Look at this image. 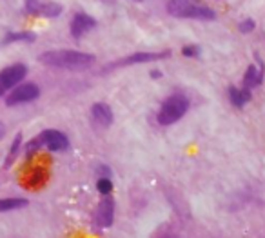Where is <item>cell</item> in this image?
Here are the masks:
<instances>
[{
	"mask_svg": "<svg viewBox=\"0 0 265 238\" xmlns=\"http://www.w3.org/2000/svg\"><path fill=\"white\" fill-rule=\"evenodd\" d=\"M42 64L49 65V67H57V70H71V71H80L87 70L95 64V56L89 53H80V51H71V49H58V51H48L40 55L39 58Z\"/></svg>",
	"mask_w": 265,
	"mask_h": 238,
	"instance_id": "cell-1",
	"label": "cell"
},
{
	"mask_svg": "<svg viewBox=\"0 0 265 238\" xmlns=\"http://www.w3.org/2000/svg\"><path fill=\"white\" fill-rule=\"evenodd\" d=\"M167 13L180 18H198V20H213L216 17L211 8L195 4L193 0H169Z\"/></svg>",
	"mask_w": 265,
	"mask_h": 238,
	"instance_id": "cell-2",
	"label": "cell"
},
{
	"mask_svg": "<svg viewBox=\"0 0 265 238\" xmlns=\"http://www.w3.org/2000/svg\"><path fill=\"white\" fill-rule=\"evenodd\" d=\"M189 109V100H187L185 95H171L169 98L164 100V104H162L160 111L157 115V120L158 124L162 126H171L174 122H178L180 118L183 117Z\"/></svg>",
	"mask_w": 265,
	"mask_h": 238,
	"instance_id": "cell-3",
	"label": "cell"
},
{
	"mask_svg": "<svg viewBox=\"0 0 265 238\" xmlns=\"http://www.w3.org/2000/svg\"><path fill=\"white\" fill-rule=\"evenodd\" d=\"M49 177V169L46 164L39 162V164H33L27 171H24L22 175V186L26 189H39L46 184Z\"/></svg>",
	"mask_w": 265,
	"mask_h": 238,
	"instance_id": "cell-4",
	"label": "cell"
},
{
	"mask_svg": "<svg viewBox=\"0 0 265 238\" xmlns=\"http://www.w3.org/2000/svg\"><path fill=\"white\" fill-rule=\"evenodd\" d=\"M40 89L36 84L27 82V84H20L9 93L8 98H6V104L8 106H18V104H26V102H31V100L39 98Z\"/></svg>",
	"mask_w": 265,
	"mask_h": 238,
	"instance_id": "cell-5",
	"label": "cell"
},
{
	"mask_svg": "<svg viewBox=\"0 0 265 238\" xmlns=\"http://www.w3.org/2000/svg\"><path fill=\"white\" fill-rule=\"evenodd\" d=\"M169 55H171V51H160V53L140 51V53H135V55H131V56H126V58H122V60L109 64L107 70H113V67H124V65H135V64H145V62L162 60V58H167Z\"/></svg>",
	"mask_w": 265,
	"mask_h": 238,
	"instance_id": "cell-6",
	"label": "cell"
},
{
	"mask_svg": "<svg viewBox=\"0 0 265 238\" xmlns=\"http://www.w3.org/2000/svg\"><path fill=\"white\" fill-rule=\"evenodd\" d=\"M27 75V67L24 64H13L6 67L2 73H0V82L6 89H11L13 86H18V84L26 78Z\"/></svg>",
	"mask_w": 265,
	"mask_h": 238,
	"instance_id": "cell-7",
	"label": "cell"
},
{
	"mask_svg": "<svg viewBox=\"0 0 265 238\" xmlns=\"http://www.w3.org/2000/svg\"><path fill=\"white\" fill-rule=\"evenodd\" d=\"M42 134V140H44V146L48 147L49 151H65L67 147H69V140H67V137H65L64 133H60V131L57 129H48L44 131Z\"/></svg>",
	"mask_w": 265,
	"mask_h": 238,
	"instance_id": "cell-8",
	"label": "cell"
},
{
	"mask_svg": "<svg viewBox=\"0 0 265 238\" xmlns=\"http://www.w3.org/2000/svg\"><path fill=\"white\" fill-rule=\"evenodd\" d=\"M113 217H115V202L113 198H104L100 202V206L96 208L95 213V224L98 227H111L113 224Z\"/></svg>",
	"mask_w": 265,
	"mask_h": 238,
	"instance_id": "cell-9",
	"label": "cell"
},
{
	"mask_svg": "<svg viewBox=\"0 0 265 238\" xmlns=\"http://www.w3.org/2000/svg\"><path fill=\"white\" fill-rule=\"evenodd\" d=\"M95 24L96 22L93 17H89V15L86 13H77L73 22H71V35H73L74 39H80V37L86 35L89 29H93Z\"/></svg>",
	"mask_w": 265,
	"mask_h": 238,
	"instance_id": "cell-10",
	"label": "cell"
},
{
	"mask_svg": "<svg viewBox=\"0 0 265 238\" xmlns=\"http://www.w3.org/2000/svg\"><path fill=\"white\" fill-rule=\"evenodd\" d=\"M263 73H265V67L263 64H261V60H258V65H249L244 77V87L252 89V87L260 86L261 80H263Z\"/></svg>",
	"mask_w": 265,
	"mask_h": 238,
	"instance_id": "cell-11",
	"label": "cell"
},
{
	"mask_svg": "<svg viewBox=\"0 0 265 238\" xmlns=\"http://www.w3.org/2000/svg\"><path fill=\"white\" fill-rule=\"evenodd\" d=\"M91 115L95 124H98L100 127H109L111 122H113V111H111V108H109L107 104H102V102L93 106Z\"/></svg>",
	"mask_w": 265,
	"mask_h": 238,
	"instance_id": "cell-12",
	"label": "cell"
},
{
	"mask_svg": "<svg viewBox=\"0 0 265 238\" xmlns=\"http://www.w3.org/2000/svg\"><path fill=\"white\" fill-rule=\"evenodd\" d=\"M229 98L231 102L236 106V108H244L251 100V89L244 87V89H238V87H231L229 89Z\"/></svg>",
	"mask_w": 265,
	"mask_h": 238,
	"instance_id": "cell-13",
	"label": "cell"
},
{
	"mask_svg": "<svg viewBox=\"0 0 265 238\" xmlns=\"http://www.w3.org/2000/svg\"><path fill=\"white\" fill-rule=\"evenodd\" d=\"M26 198H2L0 200V211H13V209L26 208Z\"/></svg>",
	"mask_w": 265,
	"mask_h": 238,
	"instance_id": "cell-14",
	"label": "cell"
},
{
	"mask_svg": "<svg viewBox=\"0 0 265 238\" xmlns=\"http://www.w3.org/2000/svg\"><path fill=\"white\" fill-rule=\"evenodd\" d=\"M20 144H22V134L18 133L17 137H15V140H13V144H11V147H9V153H8V156H6V167H9V165L13 164V160H15V156H17V153H18V149H20Z\"/></svg>",
	"mask_w": 265,
	"mask_h": 238,
	"instance_id": "cell-15",
	"label": "cell"
},
{
	"mask_svg": "<svg viewBox=\"0 0 265 238\" xmlns=\"http://www.w3.org/2000/svg\"><path fill=\"white\" fill-rule=\"evenodd\" d=\"M31 40H35V35H33V33H26V31H22V33H9V35L4 39V44H11V42H31Z\"/></svg>",
	"mask_w": 265,
	"mask_h": 238,
	"instance_id": "cell-16",
	"label": "cell"
},
{
	"mask_svg": "<svg viewBox=\"0 0 265 238\" xmlns=\"http://www.w3.org/2000/svg\"><path fill=\"white\" fill-rule=\"evenodd\" d=\"M60 13H62L60 4H42V9H40V15H42V17H48V18L57 17V15H60Z\"/></svg>",
	"mask_w": 265,
	"mask_h": 238,
	"instance_id": "cell-17",
	"label": "cell"
},
{
	"mask_svg": "<svg viewBox=\"0 0 265 238\" xmlns=\"http://www.w3.org/2000/svg\"><path fill=\"white\" fill-rule=\"evenodd\" d=\"M96 189L100 191L102 195H109V193L113 191V182H111L107 177H102L100 180L96 182Z\"/></svg>",
	"mask_w": 265,
	"mask_h": 238,
	"instance_id": "cell-18",
	"label": "cell"
},
{
	"mask_svg": "<svg viewBox=\"0 0 265 238\" xmlns=\"http://www.w3.org/2000/svg\"><path fill=\"white\" fill-rule=\"evenodd\" d=\"M40 9H42V4H40L39 0H27L26 2V13L40 15Z\"/></svg>",
	"mask_w": 265,
	"mask_h": 238,
	"instance_id": "cell-19",
	"label": "cell"
},
{
	"mask_svg": "<svg viewBox=\"0 0 265 238\" xmlns=\"http://www.w3.org/2000/svg\"><path fill=\"white\" fill-rule=\"evenodd\" d=\"M254 26H256V24H254V20H251V18H247V20H244V22H242V24H240L238 29L242 31V33H249V31L254 29Z\"/></svg>",
	"mask_w": 265,
	"mask_h": 238,
	"instance_id": "cell-20",
	"label": "cell"
},
{
	"mask_svg": "<svg viewBox=\"0 0 265 238\" xmlns=\"http://www.w3.org/2000/svg\"><path fill=\"white\" fill-rule=\"evenodd\" d=\"M198 53H200V48H198V46H185V48L182 49L183 56H198Z\"/></svg>",
	"mask_w": 265,
	"mask_h": 238,
	"instance_id": "cell-21",
	"label": "cell"
},
{
	"mask_svg": "<svg viewBox=\"0 0 265 238\" xmlns=\"http://www.w3.org/2000/svg\"><path fill=\"white\" fill-rule=\"evenodd\" d=\"M4 137H6V126L2 124V122H0V140L4 139Z\"/></svg>",
	"mask_w": 265,
	"mask_h": 238,
	"instance_id": "cell-22",
	"label": "cell"
},
{
	"mask_svg": "<svg viewBox=\"0 0 265 238\" xmlns=\"http://www.w3.org/2000/svg\"><path fill=\"white\" fill-rule=\"evenodd\" d=\"M151 77H153V78H160L162 73H160V71H151Z\"/></svg>",
	"mask_w": 265,
	"mask_h": 238,
	"instance_id": "cell-23",
	"label": "cell"
},
{
	"mask_svg": "<svg viewBox=\"0 0 265 238\" xmlns=\"http://www.w3.org/2000/svg\"><path fill=\"white\" fill-rule=\"evenodd\" d=\"M4 91H6V87H4V86H2V82H0V96L4 95Z\"/></svg>",
	"mask_w": 265,
	"mask_h": 238,
	"instance_id": "cell-24",
	"label": "cell"
},
{
	"mask_svg": "<svg viewBox=\"0 0 265 238\" xmlns=\"http://www.w3.org/2000/svg\"><path fill=\"white\" fill-rule=\"evenodd\" d=\"M160 238H176V236H174V234H162Z\"/></svg>",
	"mask_w": 265,
	"mask_h": 238,
	"instance_id": "cell-25",
	"label": "cell"
},
{
	"mask_svg": "<svg viewBox=\"0 0 265 238\" xmlns=\"http://www.w3.org/2000/svg\"><path fill=\"white\" fill-rule=\"evenodd\" d=\"M136 2H140V0H136Z\"/></svg>",
	"mask_w": 265,
	"mask_h": 238,
	"instance_id": "cell-26",
	"label": "cell"
}]
</instances>
